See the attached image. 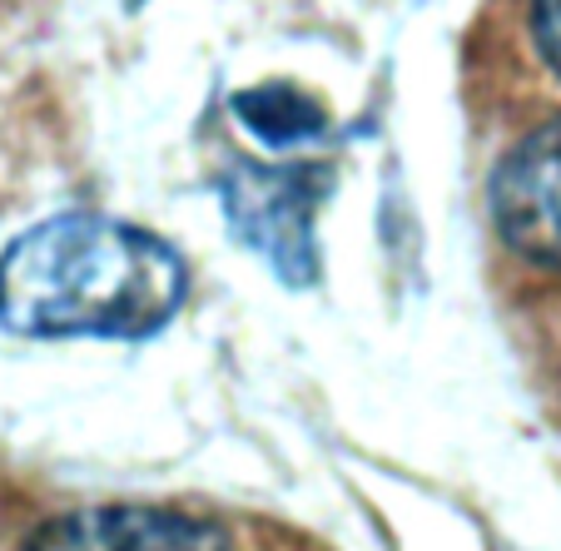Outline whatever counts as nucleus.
Instances as JSON below:
<instances>
[{
  "label": "nucleus",
  "instance_id": "nucleus-1",
  "mask_svg": "<svg viewBox=\"0 0 561 551\" xmlns=\"http://www.w3.org/2000/svg\"><path fill=\"white\" fill-rule=\"evenodd\" d=\"M190 274L159 233L60 214L0 254V323L25 338H149L180 313Z\"/></svg>",
  "mask_w": 561,
  "mask_h": 551
},
{
  "label": "nucleus",
  "instance_id": "nucleus-4",
  "mask_svg": "<svg viewBox=\"0 0 561 551\" xmlns=\"http://www.w3.org/2000/svg\"><path fill=\"white\" fill-rule=\"evenodd\" d=\"M522 50L541 85L561 90V0H522Z\"/></svg>",
  "mask_w": 561,
  "mask_h": 551
},
{
  "label": "nucleus",
  "instance_id": "nucleus-3",
  "mask_svg": "<svg viewBox=\"0 0 561 551\" xmlns=\"http://www.w3.org/2000/svg\"><path fill=\"white\" fill-rule=\"evenodd\" d=\"M25 551H233V541L219 521L190 512L110 502V507L65 512L45 521L25 541Z\"/></svg>",
  "mask_w": 561,
  "mask_h": 551
},
{
  "label": "nucleus",
  "instance_id": "nucleus-2",
  "mask_svg": "<svg viewBox=\"0 0 561 551\" xmlns=\"http://www.w3.org/2000/svg\"><path fill=\"white\" fill-rule=\"evenodd\" d=\"M488 223L512 264L561 278V115L531 125L497 154L488 174Z\"/></svg>",
  "mask_w": 561,
  "mask_h": 551
}]
</instances>
